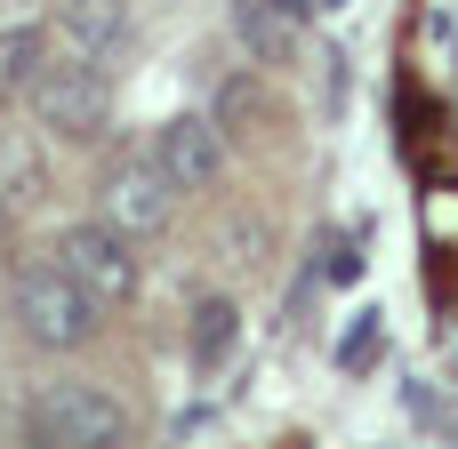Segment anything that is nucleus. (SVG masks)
<instances>
[{
    "label": "nucleus",
    "instance_id": "nucleus-8",
    "mask_svg": "<svg viewBox=\"0 0 458 449\" xmlns=\"http://www.w3.org/2000/svg\"><path fill=\"white\" fill-rule=\"evenodd\" d=\"M233 40L250 48V64H298L306 32L282 0H233Z\"/></svg>",
    "mask_w": 458,
    "mask_h": 449
},
{
    "label": "nucleus",
    "instance_id": "nucleus-13",
    "mask_svg": "<svg viewBox=\"0 0 458 449\" xmlns=\"http://www.w3.org/2000/svg\"><path fill=\"white\" fill-rule=\"evenodd\" d=\"M451 378H458V345H451Z\"/></svg>",
    "mask_w": 458,
    "mask_h": 449
},
{
    "label": "nucleus",
    "instance_id": "nucleus-11",
    "mask_svg": "<svg viewBox=\"0 0 458 449\" xmlns=\"http://www.w3.org/2000/svg\"><path fill=\"white\" fill-rule=\"evenodd\" d=\"M225 337H233V313L225 305H201V353H217Z\"/></svg>",
    "mask_w": 458,
    "mask_h": 449
},
{
    "label": "nucleus",
    "instance_id": "nucleus-6",
    "mask_svg": "<svg viewBox=\"0 0 458 449\" xmlns=\"http://www.w3.org/2000/svg\"><path fill=\"white\" fill-rule=\"evenodd\" d=\"M153 161L177 177V193H209L225 177V129L209 112H169L153 129Z\"/></svg>",
    "mask_w": 458,
    "mask_h": 449
},
{
    "label": "nucleus",
    "instance_id": "nucleus-7",
    "mask_svg": "<svg viewBox=\"0 0 458 449\" xmlns=\"http://www.w3.org/2000/svg\"><path fill=\"white\" fill-rule=\"evenodd\" d=\"M129 40V0H56V48L105 64Z\"/></svg>",
    "mask_w": 458,
    "mask_h": 449
},
{
    "label": "nucleus",
    "instance_id": "nucleus-2",
    "mask_svg": "<svg viewBox=\"0 0 458 449\" xmlns=\"http://www.w3.org/2000/svg\"><path fill=\"white\" fill-rule=\"evenodd\" d=\"M32 434H40L48 449H121V442H129V410H121L105 386L64 378V386H40V402H32Z\"/></svg>",
    "mask_w": 458,
    "mask_h": 449
},
{
    "label": "nucleus",
    "instance_id": "nucleus-1",
    "mask_svg": "<svg viewBox=\"0 0 458 449\" xmlns=\"http://www.w3.org/2000/svg\"><path fill=\"white\" fill-rule=\"evenodd\" d=\"M16 321H24V337H32V345L72 353V345H89V337H97V297L72 281V265H64V257H48V265H24V273H16Z\"/></svg>",
    "mask_w": 458,
    "mask_h": 449
},
{
    "label": "nucleus",
    "instance_id": "nucleus-5",
    "mask_svg": "<svg viewBox=\"0 0 458 449\" xmlns=\"http://www.w3.org/2000/svg\"><path fill=\"white\" fill-rule=\"evenodd\" d=\"M137 233H121L113 217H89V225H72L64 241H56V257L72 265V281L97 297V305H121L129 289H137V249H129Z\"/></svg>",
    "mask_w": 458,
    "mask_h": 449
},
{
    "label": "nucleus",
    "instance_id": "nucleus-3",
    "mask_svg": "<svg viewBox=\"0 0 458 449\" xmlns=\"http://www.w3.org/2000/svg\"><path fill=\"white\" fill-rule=\"evenodd\" d=\"M24 104H32V121H40L48 137H97V129H105L113 88H105V64H89V56H64V48H56Z\"/></svg>",
    "mask_w": 458,
    "mask_h": 449
},
{
    "label": "nucleus",
    "instance_id": "nucleus-9",
    "mask_svg": "<svg viewBox=\"0 0 458 449\" xmlns=\"http://www.w3.org/2000/svg\"><path fill=\"white\" fill-rule=\"evenodd\" d=\"M48 32L40 24H0V96H32V80L48 72Z\"/></svg>",
    "mask_w": 458,
    "mask_h": 449
},
{
    "label": "nucleus",
    "instance_id": "nucleus-12",
    "mask_svg": "<svg viewBox=\"0 0 458 449\" xmlns=\"http://www.w3.org/2000/svg\"><path fill=\"white\" fill-rule=\"evenodd\" d=\"M0 8H8V16H16V8H32V0H0Z\"/></svg>",
    "mask_w": 458,
    "mask_h": 449
},
{
    "label": "nucleus",
    "instance_id": "nucleus-10",
    "mask_svg": "<svg viewBox=\"0 0 458 449\" xmlns=\"http://www.w3.org/2000/svg\"><path fill=\"white\" fill-rule=\"evenodd\" d=\"M378 345H386V329H378V313H362V321L346 329V345H338V362H346V370H370V353H378Z\"/></svg>",
    "mask_w": 458,
    "mask_h": 449
},
{
    "label": "nucleus",
    "instance_id": "nucleus-4",
    "mask_svg": "<svg viewBox=\"0 0 458 449\" xmlns=\"http://www.w3.org/2000/svg\"><path fill=\"white\" fill-rule=\"evenodd\" d=\"M97 209H105L121 233H161V225H169V209H177V177L153 161V145H145V153H121V161L105 169Z\"/></svg>",
    "mask_w": 458,
    "mask_h": 449
}]
</instances>
